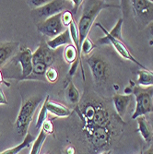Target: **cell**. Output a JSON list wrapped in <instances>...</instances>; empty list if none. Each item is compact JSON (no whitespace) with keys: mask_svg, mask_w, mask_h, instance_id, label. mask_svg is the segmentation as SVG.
<instances>
[{"mask_svg":"<svg viewBox=\"0 0 153 154\" xmlns=\"http://www.w3.org/2000/svg\"><path fill=\"white\" fill-rule=\"evenodd\" d=\"M115 7V5L108 4L104 1H85L84 9H83L82 15L79 19L78 24V36H79V45H82L83 42L89 36V32L97 18V16L101 13L104 8Z\"/></svg>","mask_w":153,"mask_h":154,"instance_id":"obj_1","label":"cell"},{"mask_svg":"<svg viewBox=\"0 0 153 154\" xmlns=\"http://www.w3.org/2000/svg\"><path fill=\"white\" fill-rule=\"evenodd\" d=\"M41 100L43 99L41 97H31L22 103L15 122V128L20 136L25 137L28 134L30 124L32 121L34 113Z\"/></svg>","mask_w":153,"mask_h":154,"instance_id":"obj_2","label":"cell"},{"mask_svg":"<svg viewBox=\"0 0 153 154\" xmlns=\"http://www.w3.org/2000/svg\"><path fill=\"white\" fill-rule=\"evenodd\" d=\"M132 93L136 99V107L131 116L132 119L135 120L139 116L153 113V87L144 88L134 85Z\"/></svg>","mask_w":153,"mask_h":154,"instance_id":"obj_3","label":"cell"},{"mask_svg":"<svg viewBox=\"0 0 153 154\" xmlns=\"http://www.w3.org/2000/svg\"><path fill=\"white\" fill-rule=\"evenodd\" d=\"M54 60L55 54L54 51L47 46L46 43H41L32 54V74L39 77L44 76L47 69L51 67Z\"/></svg>","mask_w":153,"mask_h":154,"instance_id":"obj_4","label":"cell"},{"mask_svg":"<svg viewBox=\"0 0 153 154\" xmlns=\"http://www.w3.org/2000/svg\"><path fill=\"white\" fill-rule=\"evenodd\" d=\"M95 25H96V27L100 28V29L104 33V36L102 37V38H100L98 40V44L99 45H111L114 47V49L117 52V54L120 55L121 57H123L124 59L133 62L134 64H136V66H138L140 68H143V69L144 68H147L140 62H138L136 57H134V55L130 53V51L127 47L126 44L124 43L123 39H118V38L114 37L113 35H111L110 32L105 29V28L100 22L96 23Z\"/></svg>","mask_w":153,"mask_h":154,"instance_id":"obj_5","label":"cell"},{"mask_svg":"<svg viewBox=\"0 0 153 154\" xmlns=\"http://www.w3.org/2000/svg\"><path fill=\"white\" fill-rule=\"evenodd\" d=\"M84 129L87 133V137L90 142L96 149L104 148L110 143L111 131L109 129V127L84 125Z\"/></svg>","mask_w":153,"mask_h":154,"instance_id":"obj_6","label":"cell"},{"mask_svg":"<svg viewBox=\"0 0 153 154\" xmlns=\"http://www.w3.org/2000/svg\"><path fill=\"white\" fill-rule=\"evenodd\" d=\"M37 29L39 32L51 39L59 35L60 33L66 30V28L64 26L62 22V13L52 16L43 21L39 22L37 24Z\"/></svg>","mask_w":153,"mask_h":154,"instance_id":"obj_7","label":"cell"},{"mask_svg":"<svg viewBox=\"0 0 153 154\" xmlns=\"http://www.w3.org/2000/svg\"><path fill=\"white\" fill-rule=\"evenodd\" d=\"M67 1H60V0H55V1H49L43 7L32 9V15L40 20V22L43 21L52 16L57 15L59 13H63L67 7Z\"/></svg>","mask_w":153,"mask_h":154,"instance_id":"obj_8","label":"cell"},{"mask_svg":"<svg viewBox=\"0 0 153 154\" xmlns=\"http://www.w3.org/2000/svg\"><path fill=\"white\" fill-rule=\"evenodd\" d=\"M132 8L136 20L147 26L153 21V2L148 0H133Z\"/></svg>","mask_w":153,"mask_h":154,"instance_id":"obj_9","label":"cell"},{"mask_svg":"<svg viewBox=\"0 0 153 154\" xmlns=\"http://www.w3.org/2000/svg\"><path fill=\"white\" fill-rule=\"evenodd\" d=\"M87 63L90 68L93 79L97 84H102L108 77V65L106 61L99 55L93 54L87 59Z\"/></svg>","mask_w":153,"mask_h":154,"instance_id":"obj_10","label":"cell"},{"mask_svg":"<svg viewBox=\"0 0 153 154\" xmlns=\"http://www.w3.org/2000/svg\"><path fill=\"white\" fill-rule=\"evenodd\" d=\"M32 52L30 48L21 49L11 60L15 63H19L21 67V74L20 79H25L32 74Z\"/></svg>","mask_w":153,"mask_h":154,"instance_id":"obj_11","label":"cell"},{"mask_svg":"<svg viewBox=\"0 0 153 154\" xmlns=\"http://www.w3.org/2000/svg\"><path fill=\"white\" fill-rule=\"evenodd\" d=\"M19 43H3L0 44V67L12 59L18 54Z\"/></svg>","mask_w":153,"mask_h":154,"instance_id":"obj_12","label":"cell"},{"mask_svg":"<svg viewBox=\"0 0 153 154\" xmlns=\"http://www.w3.org/2000/svg\"><path fill=\"white\" fill-rule=\"evenodd\" d=\"M132 99V94H115L113 97V103L118 116L122 119L126 115L127 107Z\"/></svg>","mask_w":153,"mask_h":154,"instance_id":"obj_13","label":"cell"},{"mask_svg":"<svg viewBox=\"0 0 153 154\" xmlns=\"http://www.w3.org/2000/svg\"><path fill=\"white\" fill-rule=\"evenodd\" d=\"M46 45L53 51L57 50V48H59L61 46H64V45H72V40H71V36H70L69 30L66 29L62 33H60L59 35L55 36L54 38H53L51 40H48L46 42Z\"/></svg>","mask_w":153,"mask_h":154,"instance_id":"obj_14","label":"cell"},{"mask_svg":"<svg viewBox=\"0 0 153 154\" xmlns=\"http://www.w3.org/2000/svg\"><path fill=\"white\" fill-rule=\"evenodd\" d=\"M137 122V131L141 135L142 138L147 142L149 143L153 140V131L145 116H139L136 118Z\"/></svg>","mask_w":153,"mask_h":154,"instance_id":"obj_15","label":"cell"},{"mask_svg":"<svg viewBox=\"0 0 153 154\" xmlns=\"http://www.w3.org/2000/svg\"><path fill=\"white\" fill-rule=\"evenodd\" d=\"M47 111L48 113L57 117H67L72 114V110L66 105L57 102H52L50 100L47 103Z\"/></svg>","mask_w":153,"mask_h":154,"instance_id":"obj_16","label":"cell"},{"mask_svg":"<svg viewBox=\"0 0 153 154\" xmlns=\"http://www.w3.org/2000/svg\"><path fill=\"white\" fill-rule=\"evenodd\" d=\"M136 85L144 88L153 87V71L149 70L148 68L138 69Z\"/></svg>","mask_w":153,"mask_h":154,"instance_id":"obj_17","label":"cell"},{"mask_svg":"<svg viewBox=\"0 0 153 154\" xmlns=\"http://www.w3.org/2000/svg\"><path fill=\"white\" fill-rule=\"evenodd\" d=\"M65 97L68 103L76 105L80 100V94L78 88L74 85L72 81H69L65 91Z\"/></svg>","mask_w":153,"mask_h":154,"instance_id":"obj_18","label":"cell"},{"mask_svg":"<svg viewBox=\"0 0 153 154\" xmlns=\"http://www.w3.org/2000/svg\"><path fill=\"white\" fill-rule=\"evenodd\" d=\"M34 140H35V137L32 134L28 133L24 137V139L21 143H20L18 146H15V147L8 149L5 151L0 152V154H19L22 149H24L25 148H28L32 142H34Z\"/></svg>","mask_w":153,"mask_h":154,"instance_id":"obj_19","label":"cell"},{"mask_svg":"<svg viewBox=\"0 0 153 154\" xmlns=\"http://www.w3.org/2000/svg\"><path fill=\"white\" fill-rule=\"evenodd\" d=\"M50 96L47 95L45 97V99L41 104V109L39 110V114H38V116H37V120H36V123H35V128L36 130H40V128H41V125L44 123V121L47 120V103L48 101L50 100L49 99Z\"/></svg>","mask_w":153,"mask_h":154,"instance_id":"obj_20","label":"cell"},{"mask_svg":"<svg viewBox=\"0 0 153 154\" xmlns=\"http://www.w3.org/2000/svg\"><path fill=\"white\" fill-rule=\"evenodd\" d=\"M96 48V45L88 37L85 39V41L83 42L82 45H80V52H81V54L83 55H88L90 54L94 49Z\"/></svg>","mask_w":153,"mask_h":154,"instance_id":"obj_21","label":"cell"},{"mask_svg":"<svg viewBox=\"0 0 153 154\" xmlns=\"http://www.w3.org/2000/svg\"><path fill=\"white\" fill-rule=\"evenodd\" d=\"M45 78H46V79H47V81L48 82H50V83H55L57 81V79H58V71H57V69L55 68V67H49L48 69H47V71H46V73H45Z\"/></svg>","mask_w":153,"mask_h":154,"instance_id":"obj_22","label":"cell"},{"mask_svg":"<svg viewBox=\"0 0 153 154\" xmlns=\"http://www.w3.org/2000/svg\"><path fill=\"white\" fill-rule=\"evenodd\" d=\"M122 26H123V19H119L115 24V26L109 32L111 35H113L115 38L123 39L122 38Z\"/></svg>","mask_w":153,"mask_h":154,"instance_id":"obj_23","label":"cell"},{"mask_svg":"<svg viewBox=\"0 0 153 154\" xmlns=\"http://www.w3.org/2000/svg\"><path fill=\"white\" fill-rule=\"evenodd\" d=\"M73 21H74V20H73L72 12L70 10H65L62 13V22H63L64 26L67 29L69 25H70Z\"/></svg>","mask_w":153,"mask_h":154,"instance_id":"obj_24","label":"cell"},{"mask_svg":"<svg viewBox=\"0 0 153 154\" xmlns=\"http://www.w3.org/2000/svg\"><path fill=\"white\" fill-rule=\"evenodd\" d=\"M41 131H44L45 135H52L54 133V124L51 120H46L41 125Z\"/></svg>","mask_w":153,"mask_h":154,"instance_id":"obj_25","label":"cell"},{"mask_svg":"<svg viewBox=\"0 0 153 154\" xmlns=\"http://www.w3.org/2000/svg\"><path fill=\"white\" fill-rule=\"evenodd\" d=\"M48 2H49V1H47V0H32V1H28L29 5H31L32 7H34L33 9L43 7L44 5H45V4L48 3Z\"/></svg>","mask_w":153,"mask_h":154,"instance_id":"obj_26","label":"cell"},{"mask_svg":"<svg viewBox=\"0 0 153 154\" xmlns=\"http://www.w3.org/2000/svg\"><path fill=\"white\" fill-rule=\"evenodd\" d=\"M148 30L149 34H150V40L148 42V45L150 46H153V21L148 25Z\"/></svg>","mask_w":153,"mask_h":154,"instance_id":"obj_27","label":"cell"},{"mask_svg":"<svg viewBox=\"0 0 153 154\" xmlns=\"http://www.w3.org/2000/svg\"><path fill=\"white\" fill-rule=\"evenodd\" d=\"M84 2L85 1H82V0H78V1H75V0H73V1H70V3L73 5V11H74V13H77L79 6H81Z\"/></svg>","mask_w":153,"mask_h":154,"instance_id":"obj_28","label":"cell"},{"mask_svg":"<svg viewBox=\"0 0 153 154\" xmlns=\"http://www.w3.org/2000/svg\"><path fill=\"white\" fill-rule=\"evenodd\" d=\"M4 104H8L7 97L4 93V91H2V89L0 88V105H4Z\"/></svg>","mask_w":153,"mask_h":154,"instance_id":"obj_29","label":"cell"},{"mask_svg":"<svg viewBox=\"0 0 153 154\" xmlns=\"http://www.w3.org/2000/svg\"><path fill=\"white\" fill-rule=\"evenodd\" d=\"M66 154H76V149L73 146H68L66 149Z\"/></svg>","mask_w":153,"mask_h":154,"instance_id":"obj_30","label":"cell"},{"mask_svg":"<svg viewBox=\"0 0 153 154\" xmlns=\"http://www.w3.org/2000/svg\"><path fill=\"white\" fill-rule=\"evenodd\" d=\"M143 154H153V148H149L148 149L145 150Z\"/></svg>","mask_w":153,"mask_h":154,"instance_id":"obj_31","label":"cell"},{"mask_svg":"<svg viewBox=\"0 0 153 154\" xmlns=\"http://www.w3.org/2000/svg\"><path fill=\"white\" fill-rule=\"evenodd\" d=\"M4 82V79H3V74L1 72V70H0V84H2Z\"/></svg>","mask_w":153,"mask_h":154,"instance_id":"obj_32","label":"cell"},{"mask_svg":"<svg viewBox=\"0 0 153 154\" xmlns=\"http://www.w3.org/2000/svg\"><path fill=\"white\" fill-rule=\"evenodd\" d=\"M100 154H111V150H104V151H103L102 153H100Z\"/></svg>","mask_w":153,"mask_h":154,"instance_id":"obj_33","label":"cell"},{"mask_svg":"<svg viewBox=\"0 0 153 154\" xmlns=\"http://www.w3.org/2000/svg\"><path fill=\"white\" fill-rule=\"evenodd\" d=\"M138 154H143V152H142V151H140V152H139V153H138Z\"/></svg>","mask_w":153,"mask_h":154,"instance_id":"obj_34","label":"cell"}]
</instances>
